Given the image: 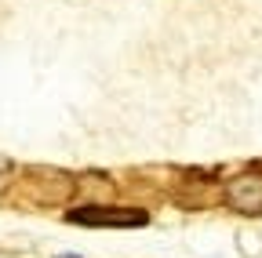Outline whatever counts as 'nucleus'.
Listing matches in <instances>:
<instances>
[{
	"label": "nucleus",
	"mask_w": 262,
	"mask_h": 258,
	"mask_svg": "<svg viewBox=\"0 0 262 258\" xmlns=\"http://www.w3.org/2000/svg\"><path fill=\"white\" fill-rule=\"evenodd\" d=\"M70 222L131 229V225H146V211H135V207H77V211H70Z\"/></svg>",
	"instance_id": "obj_1"
},
{
	"label": "nucleus",
	"mask_w": 262,
	"mask_h": 258,
	"mask_svg": "<svg viewBox=\"0 0 262 258\" xmlns=\"http://www.w3.org/2000/svg\"><path fill=\"white\" fill-rule=\"evenodd\" d=\"M226 204L241 215H262V175H241L226 185Z\"/></svg>",
	"instance_id": "obj_2"
}]
</instances>
